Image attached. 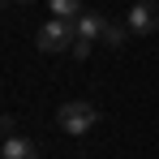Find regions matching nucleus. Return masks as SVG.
<instances>
[{
	"mask_svg": "<svg viewBox=\"0 0 159 159\" xmlns=\"http://www.w3.org/2000/svg\"><path fill=\"white\" fill-rule=\"evenodd\" d=\"M73 39H78V22L48 17V22L39 26V52H65V48H73Z\"/></svg>",
	"mask_w": 159,
	"mask_h": 159,
	"instance_id": "1",
	"label": "nucleus"
},
{
	"mask_svg": "<svg viewBox=\"0 0 159 159\" xmlns=\"http://www.w3.org/2000/svg\"><path fill=\"white\" fill-rule=\"evenodd\" d=\"M95 120H99V112H95V103H86V99H73V103H65L60 112H56V125L65 133H90L95 129Z\"/></svg>",
	"mask_w": 159,
	"mask_h": 159,
	"instance_id": "2",
	"label": "nucleus"
},
{
	"mask_svg": "<svg viewBox=\"0 0 159 159\" xmlns=\"http://www.w3.org/2000/svg\"><path fill=\"white\" fill-rule=\"evenodd\" d=\"M125 26H129L133 34H151V30L159 26V9L151 4V0H138L129 13H125Z\"/></svg>",
	"mask_w": 159,
	"mask_h": 159,
	"instance_id": "3",
	"label": "nucleus"
},
{
	"mask_svg": "<svg viewBox=\"0 0 159 159\" xmlns=\"http://www.w3.org/2000/svg\"><path fill=\"white\" fill-rule=\"evenodd\" d=\"M0 159H39V151H34V142H30V138L9 133V138L0 142Z\"/></svg>",
	"mask_w": 159,
	"mask_h": 159,
	"instance_id": "4",
	"label": "nucleus"
},
{
	"mask_svg": "<svg viewBox=\"0 0 159 159\" xmlns=\"http://www.w3.org/2000/svg\"><path fill=\"white\" fill-rule=\"evenodd\" d=\"M103 26H107L103 13H86V9H82V17H78V39H90V43H95V39H103Z\"/></svg>",
	"mask_w": 159,
	"mask_h": 159,
	"instance_id": "5",
	"label": "nucleus"
},
{
	"mask_svg": "<svg viewBox=\"0 0 159 159\" xmlns=\"http://www.w3.org/2000/svg\"><path fill=\"white\" fill-rule=\"evenodd\" d=\"M48 4H52V17H69V22L82 17V0H48Z\"/></svg>",
	"mask_w": 159,
	"mask_h": 159,
	"instance_id": "6",
	"label": "nucleus"
},
{
	"mask_svg": "<svg viewBox=\"0 0 159 159\" xmlns=\"http://www.w3.org/2000/svg\"><path fill=\"white\" fill-rule=\"evenodd\" d=\"M129 34H133L129 26H120V22H107V26H103V43H107V48H125V39H129Z\"/></svg>",
	"mask_w": 159,
	"mask_h": 159,
	"instance_id": "7",
	"label": "nucleus"
},
{
	"mask_svg": "<svg viewBox=\"0 0 159 159\" xmlns=\"http://www.w3.org/2000/svg\"><path fill=\"white\" fill-rule=\"evenodd\" d=\"M90 48H95L90 39H73V48H69V52L78 56V60H86V56H90Z\"/></svg>",
	"mask_w": 159,
	"mask_h": 159,
	"instance_id": "8",
	"label": "nucleus"
},
{
	"mask_svg": "<svg viewBox=\"0 0 159 159\" xmlns=\"http://www.w3.org/2000/svg\"><path fill=\"white\" fill-rule=\"evenodd\" d=\"M17 4H26V0H17Z\"/></svg>",
	"mask_w": 159,
	"mask_h": 159,
	"instance_id": "9",
	"label": "nucleus"
}]
</instances>
